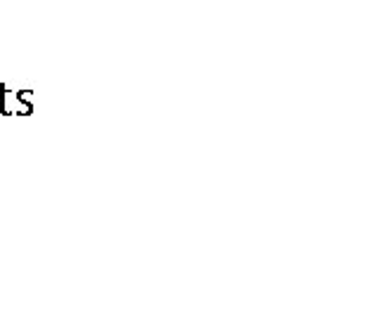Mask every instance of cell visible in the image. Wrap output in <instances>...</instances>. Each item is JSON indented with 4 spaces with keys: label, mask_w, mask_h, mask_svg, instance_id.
<instances>
[]
</instances>
